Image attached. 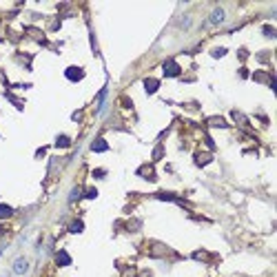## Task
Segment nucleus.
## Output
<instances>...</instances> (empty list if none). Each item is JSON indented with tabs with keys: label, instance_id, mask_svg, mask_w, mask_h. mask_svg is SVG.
<instances>
[{
	"label": "nucleus",
	"instance_id": "nucleus-8",
	"mask_svg": "<svg viewBox=\"0 0 277 277\" xmlns=\"http://www.w3.org/2000/svg\"><path fill=\"white\" fill-rule=\"evenodd\" d=\"M58 264H69V255L60 253V255H58Z\"/></svg>",
	"mask_w": 277,
	"mask_h": 277
},
{
	"label": "nucleus",
	"instance_id": "nucleus-3",
	"mask_svg": "<svg viewBox=\"0 0 277 277\" xmlns=\"http://www.w3.org/2000/svg\"><path fill=\"white\" fill-rule=\"evenodd\" d=\"M13 271H16L18 275H22V273L27 271V262H25V259H18V262H16V266H13Z\"/></svg>",
	"mask_w": 277,
	"mask_h": 277
},
{
	"label": "nucleus",
	"instance_id": "nucleus-7",
	"mask_svg": "<svg viewBox=\"0 0 277 277\" xmlns=\"http://www.w3.org/2000/svg\"><path fill=\"white\" fill-rule=\"evenodd\" d=\"M158 89V82L155 80H146V91H155Z\"/></svg>",
	"mask_w": 277,
	"mask_h": 277
},
{
	"label": "nucleus",
	"instance_id": "nucleus-4",
	"mask_svg": "<svg viewBox=\"0 0 277 277\" xmlns=\"http://www.w3.org/2000/svg\"><path fill=\"white\" fill-rule=\"evenodd\" d=\"M222 18H224V11H222V9H217L215 13H213V18H211V22H222Z\"/></svg>",
	"mask_w": 277,
	"mask_h": 277
},
{
	"label": "nucleus",
	"instance_id": "nucleus-6",
	"mask_svg": "<svg viewBox=\"0 0 277 277\" xmlns=\"http://www.w3.org/2000/svg\"><path fill=\"white\" fill-rule=\"evenodd\" d=\"M11 215V209L9 206H0V217H9Z\"/></svg>",
	"mask_w": 277,
	"mask_h": 277
},
{
	"label": "nucleus",
	"instance_id": "nucleus-2",
	"mask_svg": "<svg viewBox=\"0 0 277 277\" xmlns=\"http://www.w3.org/2000/svg\"><path fill=\"white\" fill-rule=\"evenodd\" d=\"M164 73H166V75H177L175 62H166V65H164Z\"/></svg>",
	"mask_w": 277,
	"mask_h": 277
},
{
	"label": "nucleus",
	"instance_id": "nucleus-9",
	"mask_svg": "<svg viewBox=\"0 0 277 277\" xmlns=\"http://www.w3.org/2000/svg\"><path fill=\"white\" fill-rule=\"evenodd\" d=\"M80 229H82V224H80V222H75L73 226H71V231H73V233H78V231H80Z\"/></svg>",
	"mask_w": 277,
	"mask_h": 277
},
{
	"label": "nucleus",
	"instance_id": "nucleus-1",
	"mask_svg": "<svg viewBox=\"0 0 277 277\" xmlns=\"http://www.w3.org/2000/svg\"><path fill=\"white\" fill-rule=\"evenodd\" d=\"M67 78H69V80H80V78H82V69H75V67L67 69Z\"/></svg>",
	"mask_w": 277,
	"mask_h": 277
},
{
	"label": "nucleus",
	"instance_id": "nucleus-5",
	"mask_svg": "<svg viewBox=\"0 0 277 277\" xmlns=\"http://www.w3.org/2000/svg\"><path fill=\"white\" fill-rule=\"evenodd\" d=\"M106 149V144H104V140H98L95 144H93V151H104Z\"/></svg>",
	"mask_w": 277,
	"mask_h": 277
}]
</instances>
